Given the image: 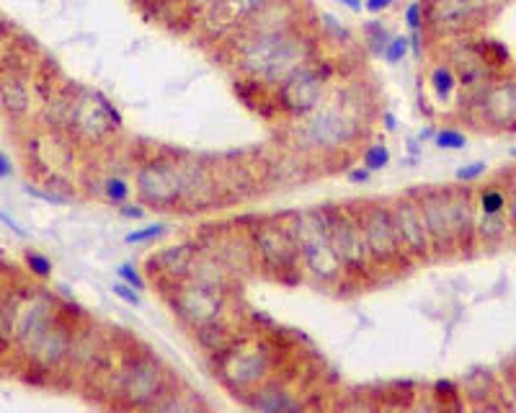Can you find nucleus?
Here are the masks:
<instances>
[{
	"label": "nucleus",
	"mask_w": 516,
	"mask_h": 413,
	"mask_svg": "<svg viewBox=\"0 0 516 413\" xmlns=\"http://www.w3.org/2000/svg\"><path fill=\"white\" fill-rule=\"evenodd\" d=\"M318 55L313 37H308L300 26L295 29H243L233 52L238 78L261 83L264 88H274L308 65Z\"/></svg>",
	"instance_id": "1"
},
{
	"label": "nucleus",
	"mask_w": 516,
	"mask_h": 413,
	"mask_svg": "<svg viewBox=\"0 0 516 413\" xmlns=\"http://www.w3.org/2000/svg\"><path fill=\"white\" fill-rule=\"evenodd\" d=\"M367 135L362 114L344 104H320L289 127V142L308 158H336Z\"/></svg>",
	"instance_id": "2"
},
{
	"label": "nucleus",
	"mask_w": 516,
	"mask_h": 413,
	"mask_svg": "<svg viewBox=\"0 0 516 413\" xmlns=\"http://www.w3.org/2000/svg\"><path fill=\"white\" fill-rule=\"evenodd\" d=\"M215 377L228 393L243 398L246 393L279 375V346L264 333H240L225 352L209 357Z\"/></svg>",
	"instance_id": "3"
},
{
	"label": "nucleus",
	"mask_w": 516,
	"mask_h": 413,
	"mask_svg": "<svg viewBox=\"0 0 516 413\" xmlns=\"http://www.w3.org/2000/svg\"><path fill=\"white\" fill-rule=\"evenodd\" d=\"M282 220L289 228V233H292V238H295L302 277L313 279L315 284L326 287V290L344 287V266H341L336 251H333L326 217H323L320 207L287 212V215H282Z\"/></svg>",
	"instance_id": "4"
},
{
	"label": "nucleus",
	"mask_w": 516,
	"mask_h": 413,
	"mask_svg": "<svg viewBox=\"0 0 516 413\" xmlns=\"http://www.w3.org/2000/svg\"><path fill=\"white\" fill-rule=\"evenodd\" d=\"M176 385L171 372L163 367L155 354L127 352L111 372V393L114 406L153 411L155 403Z\"/></svg>",
	"instance_id": "5"
},
{
	"label": "nucleus",
	"mask_w": 516,
	"mask_h": 413,
	"mask_svg": "<svg viewBox=\"0 0 516 413\" xmlns=\"http://www.w3.org/2000/svg\"><path fill=\"white\" fill-rule=\"evenodd\" d=\"M354 212H357L359 225H362L364 243H367L372 266H375L377 282L382 279V274H400L416 266L398 238L393 212H390V199L354 202Z\"/></svg>",
	"instance_id": "6"
},
{
	"label": "nucleus",
	"mask_w": 516,
	"mask_h": 413,
	"mask_svg": "<svg viewBox=\"0 0 516 413\" xmlns=\"http://www.w3.org/2000/svg\"><path fill=\"white\" fill-rule=\"evenodd\" d=\"M248 230L251 238L256 269L266 277L277 279L282 284H295L302 279L300 256H297L295 238L279 217H256Z\"/></svg>",
	"instance_id": "7"
},
{
	"label": "nucleus",
	"mask_w": 516,
	"mask_h": 413,
	"mask_svg": "<svg viewBox=\"0 0 516 413\" xmlns=\"http://www.w3.org/2000/svg\"><path fill=\"white\" fill-rule=\"evenodd\" d=\"M320 212L326 217L328 235H331L338 261L344 266L346 282H377L375 266H372V259H369L367 243H364L362 225H359V217L354 212V204H323Z\"/></svg>",
	"instance_id": "8"
},
{
	"label": "nucleus",
	"mask_w": 516,
	"mask_h": 413,
	"mask_svg": "<svg viewBox=\"0 0 516 413\" xmlns=\"http://www.w3.org/2000/svg\"><path fill=\"white\" fill-rule=\"evenodd\" d=\"M328 81H331V73L323 62L313 60L302 65L295 73H289L279 86L271 88L274 111L289 124L308 117L320 104H326Z\"/></svg>",
	"instance_id": "9"
},
{
	"label": "nucleus",
	"mask_w": 516,
	"mask_h": 413,
	"mask_svg": "<svg viewBox=\"0 0 516 413\" xmlns=\"http://www.w3.org/2000/svg\"><path fill=\"white\" fill-rule=\"evenodd\" d=\"M424 3L426 34L434 39H457L473 34L478 26L488 24L501 8L491 0H421Z\"/></svg>",
	"instance_id": "10"
},
{
	"label": "nucleus",
	"mask_w": 516,
	"mask_h": 413,
	"mask_svg": "<svg viewBox=\"0 0 516 413\" xmlns=\"http://www.w3.org/2000/svg\"><path fill=\"white\" fill-rule=\"evenodd\" d=\"M163 300L171 308L173 318L186 328V331H197L207 323L217 321L222 315H228L230 308V292L209 287V284L197 282V279H186L179 287H173Z\"/></svg>",
	"instance_id": "11"
},
{
	"label": "nucleus",
	"mask_w": 516,
	"mask_h": 413,
	"mask_svg": "<svg viewBox=\"0 0 516 413\" xmlns=\"http://www.w3.org/2000/svg\"><path fill=\"white\" fill-rule=\"evenodd\" d=\"M467 122L478 130L516 132V78L496 75L488 88L480 93L475 106L465 114Z\"/></svg>",
	"instance_id": "12"
},
{
	"label": "nucleus",
	"mask_w": 516,
	"mask_h": 413,
	"mask_svg": "<svg viewBox=\"0 0 516 413\" xmlns=\"http://www.w3.org/2000/svg\"><path fill=\"white\" fill-rule=\"evenodd\" d=\"M416 197L418 210L424 215L426 230H429L434 261L457 259L455 233H452V217H449L447 186H416L411 189Z\"/></svg>",
	"instance_id": "13"
},
{
	"label": "nucleus",
	"mask_w": 516,
	"mask_h": 413,
	"mask_svg": "<svg viewBox=\"0 0 516 413\" xmlns=\"http://www.w3.org/2000/svg\"><path fill=\"white\" fill-rule=\"evenodd\" d=\"M390 212H393L400 243H403L406 253L413 259V264H431L434 261V248H431L424 215L418 210V202L411 194V189L406 194L390 197Z\"/></svg>",
	"instance_id": "14"
},
{
	"label": "nucleus",
	"mask_w": 516,
	"mask_h": 413,
	"mask_svg": "<svg viewBox=\"0 0 516 413\" xmlns=\"http://www.w3.org/2000/svg\"><path fill=\"white\" fill-rule=\"evenodd\" d=\"M197 256L199 241H181L150 253L148 259H145V272H148V277L158 287L160 297L168 295L173 287H179L181 282H186L191 277V269H194Z\"/></svg>",
	"instance_id": "15"
},
{
	"label": "nucleus",
	"mask_w": 516,
	"mask_h": 413,
	"mask_svg": "<svg viewBox=\"0 0 516 413\" xmlns=\"http://www.w3.org/2000/svg\"><path fill=\"white\" fill-rule=\"evenodd\" d=\"M70 124L88 140H104L122 130V117L101 93H83L70 109Z\"/></svg>",
	"instance_id": "16"
},
{
	"label": "nucleus",
	"mask_w": 516,
	"mask_h": 413,
	"mask_svg": "<svg viewBox=\"0 0 516 413\" xmlns=\"http://www.w3.org/2000/svg\"><path fill=\"white\" fill-rule=\"evenodd\" d=\"M449 217H452V233H455L457 259L473 256L475 243V222H478V207H475V192L467 184L447 186Z\"/></svg>",
	"instance_id": "17"
},
{
	"label": "nucleus",
	"mask_w": 516,
	"mask_h": 413,
	"mask_svg": "<svg viewBox=\"0 0 516 413\" xmlns=\"http://www.w3.org/2000/svg\"><path fill=\"white\" fill-rule=\"evenodd\" d=\"M57 323V308L52 303V297L34 295L29 297L19 310L16 318V341L21 349L29 354L37 352V346L50 333V328Z\"/></svg>",
	"instance_id": "18"
},
{
	"label": "nucleus",
	"mask_w": 516,
	"mask_h": 413,
	"mask_svg": "<svg viewBox=\"0 0 516 413\" xmlns=\"http://www.w3.org/2000/svg\"><path fill=\"white\" fill-rule=\"evenodd\" d=\"M240 403L251 408V411L261 413H292L308 408V403L302 401L300 390L282 375H274L264 385H258L256 390L243 395Z\"/></svg>",
	"instance_id": "19"
},
{
	"label": "nucleus",
	"mask_w": 516,
	"mask_h": 413,
	"mask_svg": "<svg viewBox=\"0 0 516 413\" xmlns=\"http://www.w3.org/2000/svg\"><path fill=\"white\" fill-rule=\"evenodd\" d=\"M73 339H75V331H68L65 326L55 323V326L50 328V333L42 339V344L37 346V352L31 354V357L37 359L44 370H55V367H62V364L70 359Z\"/></svg>",
	"instance_id": "20"
},
{
	"label": "nucleus",
	"mask_w": 516,
	"mask_h": 413,
	"mask_svg": "<svg viewBox=\"0 0 516 413\" xmlns=\"http://www.w3.org/2000/svg\"><path fill=\"white\" fill-rule=\"evenodd\" d=\"M191 333H194V339H197V344L202 346L207 357H215V354L225 352V349H228V346L240 336L238 326L230 323L228 315H222V318H217V321L207 323V326L197 328V331H191Z\"/></svg>",
	"instance_id": "21"
},
{
	"label": "nucleus",
	"mask_w": 516,
	"mask_h": 413,
	"mask_svg": "<svg viewBox=\"0 0 516 413\" xmlns=\"http://www.w3.org/2000/svg\"><path fill=\"white\" fill-rule=\"evenodd\" d=\"M511 235V222L504 215H478L475 222V243L483 251H496V248L504 246Z\"/></svg>",
	"instance_id": "22"
},
{
	"label": "nucleus",
	"mask_w": 516,
	"mask_h": 413,
	"mask_svg": "<svg viewBox=\"0 0 516 413\" xmlns=\"http://www.w3.org/2000/svg\"><path fill=\"white\" fill-rule=\"evenodd\" d=\"M429 88L431 93H434L437 104H449V101L455 99L457 88H460L455 68H452L449 62H439V65H434L429 73Z\"/></svg>",
	"instance_id": "23"
},
{
	"label": "nucleus",
	"mask_w": 516,
	"mask_h": 413,
	"mask_svg": "<svg viewBox=\"0 0 516 413\" xmlns=\"http://www.w3.org/2000/svg\"><path fill=\"white\" fill-rule=\"evenodd\" d=\"M475 207L478 215H504L506 212V189L504 184H488L480 186L475 192Z\"/></svg>",
	"instance_id": "24"
},
{
	"label": "nucleus",
	"mask_w": 516,
	"mask_h": 413,
	"mask_svg": "<svg viewBox=\"0 0 516 413\" xmlns=\"http://www.w3.org/2000/svg\"><path fill=\"white\" fill-rule=\"evenodd\" d=\"M390 161H393V153H390V148H387L385 142H372V145H367L362 153V166L372 173L385 171V168L390 166Z\"/></svg>",
	"instance_id": "25"
},
{
	"label": "nucleus",
	"mask_w": 516,
	"mask_h": 413,
	"mask_svg": "<svg viewBox=\"0 0 516 413\" xmlns=\"http://www.w3.org/2000/svg\"><path fill=\"white\" fill-rule=\"evenodd\" d=\"M132 192H135V186L129 184L124 176H109V179L104 181V197L109 199L114 207H122V204H127L129 199H132Z\"/></svg>",
	"instance_id": "26"
},
{
	"label": "nucleus",
	"mask_w": 516,
	"mask_h": 413,
	"mask_svg": "<svg viewBox=\"0 0 516 413\" xmlns=\"http://www.w3.org/2000/svg\"><path fill=\"white\" fill-rule=\"evenodd\" d=\"M498 179L504 181L506 189V217L511 222V235L516 238V166L506 168V171L498 173Z\"/></svg>",
	"instance_id": "27"
},
{
	"label": "nucleus",
	"mask_w": 516,
	"mask_h": 413,
	"mask_svg": "<svg viewBox=\"0 0 516 413\" xmlns=\"http://www.w3.org/2000/svg\"><path fill=\"white\" fill-rule=\"evenodd\" d=\"M390 31L385 29V26L380 24V21H369V24H364V42H367L369 52L377 57H382V52H385V44L390 42Z\"/></svg>",
	"instance_id": "28"
},
{
	"label": "nucleus",
	"mask_w": 516,
	"mask_h": 413,
	"mask_svg": "<svg viewBox=\"0 0 516 413\" xmlns=\"http://www.w3.org/2000/svg\"><path fill=\"white\" fill-rule=\"evenodd\" d=\"M163 233H166V225H163V222H153V225H145V228L129 230V233L124 235V243H127V246H148V243L158 241Z\"/></svg>",
	"instance_id": "29"
},
{
	"label": "nucleus",
	"mask_w": 516,
	"mask_h": 413,
	"mask_svg": "<svg viewBox=\"0 0 516 413\" xmlns=\"http://www.w3.org/2000/svg\"><path fill=\"white\" fill-rule=\"evenodd\" d=\"M408 52H411V42H408V34H393L390 42L385 44V52H382V60L387 65H400L406 60Z\"/></svg>",
	"instance_id": "30"
},
{
	"label": "nucleus",
	"mask_w": 516,
	"mask_h": 413,
	"mask_svg": "<svg viewBox=\"0 0 516 413\" xmlns=\"http://www.w3.org/2000/svg\"><path fill=\"white\" fill-rule=\"evenodd\" d=\"M431 142H434L439 150H465L467 135L462 130H457V127H439Z\"/></svg>",
	"instance_id": "31"
},
{
	"label": "nucleus",
	"mask_w": 516,
	"mask_h": 413,
	"mask_svg": "<svg viewBox=\"0 0 516 413\" xmlns=\"http://www.w3.org/2000/svg\"><path fill=\"white\" fill-rule=\"evenodd\" d=\"M0 93H3V104H6L11 111H24L26 104H29L26 88L21 86V83H16V81L3 83Z\"/></svg>",
	"instance_id": "32"
},
{
	"label": "nucleus",
	"mask_w": 516,
	"mask_h": 413,
	"mask_svg": "<svg viewBox=\"0 0 516 413\" xmlns=\"http://www.w3.org/2000/svg\"><path fill=\"white\" fill-rule=\"evenodd\" d=\"M230 6V11H233V16L238 21H246L248 16H253V13L264 11L266 6H271L274 0H225Z\"/></svg>",
	"instance_id": "33"
},
{
	"label": "nucleus",
	"mask_w": 516,
	"mask_h": 413,
	"mask_svg": "<svg viewBox=\"0 0 516 413\" xmlns=\"http://www.w3.org/2000/svg\"><path fill=\"white\" fill-rule=\"evenodd\" d=\"M486 173H488V163L486 161H473V163H467V166L457 168L455 181H457V184H475V181L483 179Z\"/></svg>",
	"instance_id": "34"
},
{
	"label": "nucleus",
	"mask_w": 516,
	"mask_h": 413,
	"mask_svg": "<svg viewBox=\"0 0 516 413\" xmlns=\"http://www.w3.org/2000/svg\"><path fill=\"white\" fill-rule=\"evenodd\" d=\"M117 277L122 279V282L132 284L135 290L140 292L148 290V279H145V274H142L135 264H129V261H124V264L117 266Z\"/></svg>",
	"instance_id": "35"
},
{
	"label": "nucleus",
	"mask_w": 516,
	"mask_h": 413,
	"mask_svg": "<svg viewBox=\"0 0 516 413\" xmlns=\"http://www.w3.org/2000/svg\"><path fill=\"white\" fill-rule=\"evenodd\" d=\"M403 21H406L408 31H426V19H424V3L421 0H411L403 11Z\"/></svg>",
	"instance_id": "36"
},
{
	"label": "nucleus",
	"mask_w": 516,
	"mask_h": 413,
	"mask_svg": "<svg viewBox=\"0 0 516 413\" xmlns=\"http://www.w3.org/2000/svg\"><path fill=\"white\" fill-rule=\"evenodd\" d=\"M111 292H114V297H119L122 303L132 305V308H140V305H142L140 290H135L132 284L122 282V279H119V282H114V287H111Z\"/></svg>",
	"instance_id": "37"
},
{
	"label": "nucleus",
	"mask_w": 516,
	"mask_h": 413,
	"mask_svg": "<svg viewBox=\"0 0 516 413\" xmlns=\"http://www.w3.org/2000/svg\"><path fill=\"white\" fill-rule=\"evenodd\" d=\"M26 266L31 269V274H37V277H50L52 274V261L44 256V253L37 251H29L26 253Z\"/></svg>",
	"instance_id": "38"
},
{
	"label": "nucleus",
	"mask_w": 516,
	"mask_h": 413,
	"mask_svg": "<svg viewBox=\"0 0 516 413\" xmlns=\"http://www.w3.org/2000/svg\"><path fill=\"white\" fill-rule=\"evenodd\" d=\"M24 194H29V197H34V199H42V202H47V204H57V207H65V204H68V197H65V194L44 192V189H39V186H31V184L24 186Z\"/></svg>",
	"instance_id": "39"
},
{
	"label": "nucleus",
	"mask_w": 516,
	"mask_h": 413,
	"mask_svg": "<svg viewBox=\"0 0 516 413\" xmlns=\"http://www.w3.org/2000/svg\"><path fill=\"white\" fill-rule=\"evenodd\" d=\"M460 393H462V390L457 388V383H452V380H437V383H434V388H431V395H434L437 401H449V398H452V401H457V398H460Z\"/></svg>",
	"instance_id": "40"
},
{
	"label": "nucleus",
	"mask_w": 516,
	"mask_h": 413,
	"mask_svg": "<svg viewBox=\"0 0 516 413\" xmlns=\"http://www.w3.org/2000/svg\"><path fill=\"white\" fill-rule=\"evenodd\" d=\"M119 215L127 217V220H142V217H145V204L142 202L122 204V207H119Z\"/></svg>",
	"instance_id": "41"
},
{
	"label": "nucleus",
	"mask_w": 516,
	"mask_h": 413,
	"mask_svg": "<svg viewBox=\"0 0 516 413\" xmlns=\"http://www.w3.org/2000/svg\"><path fill=\"white\" fill-rule=\"evenodd\" d=\"M395 0H364V11L367 13H382V11H387V8L393 6Z\"/></svg>",
	"instance_id": "42"
},
{
	"label": "nucleus",
	"mask_w": 516,
	"mask_h": 413,
	"mask_svg": "<svg viewBox=\"0 0 516 413\" xmlns=\"http://www.w3.org/2000/svg\"><path fill=\"white\" fill-rule=\"evenodd\" d=\"M372 179V171H367L364 166H357L354 171H349V181L351 184H367Z\"/></svg>",
	"instance_id": "43"
},
{
	"label": "nucleus",
	"mask_w": 516,
	"mask_h": 413,
	"mask_svg": "<svg viewBox=\"0 0 516 413\" xmlns=\"http://www.w3.org/2000/svg\"><path fill=\"white\" fill-rule=\"evenodd\" d=\"M506 390H509L511 395V406L516 408V370H511L509 375H506Z\"/></svg>",
	"instance_id": "44"
},
{
	"label": "nucleus",
	"mask_w": 516,
	"mask_h": 413,
	"mask_svg": "<svg viewBox=\"0 0 516 413\" xmlns=\"http://www.w3.org/2000/svg\"><path fill=\"white\" fill-rule=\"evenodd\" d=\"M0 220L6 222L8 228H11L13 233H16V235H19V238H26V230H24V228H19V222H16V220H11V217H8L6 212H0Z\"/></svg>",
	"instance_id": "45"
},
{
	"label": "nucleus",
	"mask_w": 516,
	"mask_h": 413,
	"mask_svg": "<svg viewBox=\"0 0 516 413\" xmlns=\"http://www.w3.org/2000/svg\"><path fill=\"white\" fill-rule=\"evenodd\" d=\"M382 122H385L387 132H395V127H398V119H395L393 111H382Z\"/></svg>",
	"instance_id": "46"
},
{
	"label": "nucleus",
	"mask_w": 516,
	"mask_h": 413,
	"mask_svg": "<svg viewBox=\"0 0 516 413\" xmlns=\"http://www.w3.org/2000/svg\"><path fill=\"white\" fill-rule=\"evenodd\" d=\"M338 3L349 8L351 13H362L364 11V0H338Z\"/></svg>",
	"instance_id": "47"
},
{
	"label": "nucleus",
	"mask_w": 516,
	"mask_h": 413,
	"mask_svg": "<svg viewBox=\"0 0 516 413\" xmlns=\"http://www.w3.org/2000/svg\"><path fill=\"white\" fill-rule=\"evenodd\" d=\"M11 173H13L11 161H8L6 155L0 153V179H8V176H11Z\"/></svg>",
	"instance_id": "48"
},
{
	"label": "nucleus",
	"mask_w": 516,
	"mask_h": 413,
	"mask_svg": "<svg viewBox=\"0 0 516 413\" xmlns=\"http://www.w3.org/2000/svg\"><path fill=\"white\" fill-rule=\"evenodd\" d=\"M434 135H437V130L434 127H426V130H421V135H418V140H434Z\"/></svg>",
	"instance_id": "49"
},
{
	"label": "nucleus",
	"mask_w": 516,
	"mask_h": 413,
	"mask_svg": "<svg viewBox=\"0 0 516 413\" xmlns=\"http://www.w3.org/2000/svg\"><path fill=\"white\" fill-rule=\"evenodd\" d=\"M491 3H493V6H496V8H504L506 3H509V0H491Z\"/></svg>",
	"instance_id": "50"
},
{
	"label": "nucleus",
	"mask_w": 516,
	"mask_h": 413,
	"mask_svg": "<svg viewBox=\"0 0 516 413\" xmlns=\"http://www.w3.org/2000/svg\"><path fill=\"white\" fill-rule=\"evenodd\" d=\"M509 155H511V158H516V148H511Z\"/></svg>",
	"instance_id": "51"
}]
</instances>
